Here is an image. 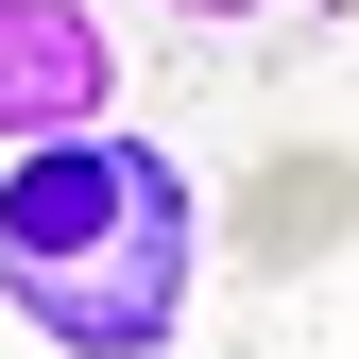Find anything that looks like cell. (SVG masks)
Wrapping results in <instances>:
<instances>
[{
    "label": "cell",
    "mask_w": 359,
    "mask_h": 359,
    "mask_svg": "<svg viewBox=\"0 0 359 359\" xmlns=\"http://www.w3.org/2000/svg\"><path fill=\"white\" fill-rule=\"evenodd\" d=\"M205 257H222V205L189 189L171 137H137V120L0 154V308H18L52 359H171Z\"/></svg>",
    "instance_id": "1"
},
{
    "label": "cell",
    "mask_w": 359,
    "mask_h": 359,
    "mask_svg": "<svg viewBox=\"0 0 359 359\" xmlns=\"http://www.w3.org/2000/svg\"><path fill=\"white\" fill-rule=\"evenodd\" d=\"M154 18H171V34H274L291 0H154Z\"/></svg>",
    "instance_id": "4"
},
{
    "label": "cell",
    "mask_w": 359,
    "mask_h": 359,
    "mask_svg": "<svg viewBox=\"0 0 359 359\" xmlns=\"http://www.w3.org/2000/svg\"><path fill=\"white\" fill-rule=\"evenodd\" d=\"M103 120H120V34H103V0H0V154L103 137Z\"/></svg>",
    "instance_id": "3"
},
{
    "label": "cell",
    "mask_w": 359,
    "mask_h": 359,
    "mask_svg": "<svg viewBox=\"0 0 359 359\" xmlns=\"http://www.w3.org/2000/svg\"><path fill=\"white\" fill-rule=\"evenodd\" d=\"M342 240H359V154L342 137H274L222 189V274H257V291H308Z\"/></svg>",
    "instance_id": "2"
}]
</instances>
